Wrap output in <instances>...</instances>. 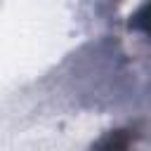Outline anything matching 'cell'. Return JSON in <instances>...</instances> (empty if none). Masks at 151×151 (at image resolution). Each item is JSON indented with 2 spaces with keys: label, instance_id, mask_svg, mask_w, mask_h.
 Instances as JSON below:
<instances>
[{
  "label": "cell",
  "instance_id": "cell-1",
  "mask_svg": "<svg viewBox=\"0 0 151 151\" xmlns=\"http://www.w3.org/2000/svg\"><path fill=\"white\" fill-rule=\"evenodd\" d=\"M132 144H134V130L118 127V130H109L90 151H130Z\"/></svg>",
  "mask_w": 151,
  "mask_h": 151
},
{
  "label": "cell",
  "instance_id": "cell-2",
  "mask_svg": "<svg viewBox=\"0 0 151 151\" xmlns=\"http://www.w3.org/2000/svg\"><path fill=\"white\" fill-rule=\"evenodd\" d=\"M132 26L137 28V31H142V33H146L149 38H151V2H146L134 17H132Z\"/></svg>",
  "mask_w": 151,
  "mask_h": 151
}]
</instances>
